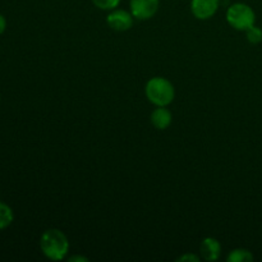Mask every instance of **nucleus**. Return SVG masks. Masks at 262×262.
<instances>
[{"mask_svg":"<svg viewBox=\"0 0 262 262\" xmlns=\"http://www.w3.org/2000/svg\"><path fill=\"white\" fill-rule=\"evenodd\" d=\"M40 247L43 255L53 261L63 260L69 250L68 238L59 229H48L42 233Z\"/></svg>","mask_w":262,"mask_h":262,"instance_id":"obj_1","label":"nucleus"},{"mask_svg":"<svg viewBox=\"0 0 262 262\" xmlns=\"http://www.w3.org/2000/svg\"><path fill=\"white\" fill-rule=\"evenodd\" d=\"M146 96L156 106H166L176 96L173 83L163 77L151 78L146 84Z\"/></svg>","mask_w":262,"mask_h":262,"instance_id":"obj_2","label":"nucleus"},{"mask_svg":"<svg viewBox=\"0 0 262 262\" xmlns=\"http://www.w3.org/2000/svg\"><path fill=\"white\" fill-rule=\"evenodd\" d=\"M227 20L233 28L246 31L255 25L256 15L252 8L243 3H235L230 5L227 12Z\"/></svg>","mask_w":262,"mask_h":262,"instance_id":"obj_3","label":"nucleus"},{"mask_svg":"<svg viewBox=\"0 0 262 262\" xmlns=\"http://www.w3.org/2000/svg\"><path fill=\"white\" fill-rule=\"evenodd\" d=\"M159 9V0H130V12L137 19H150Z\"/></svg>","mask_w":262,"mask_h":262,"instance_id":"obj_4","label":"nucleus"},{"mask_svg":"<svg viewBox=\"0 0 262 262\" xmlns=\"http://www.w3.org/2000/svg\"><path fill=\"white\" fill-rule=\"evenodd\" d=\"M106 22L110 28L115 31H128L133 26V14L125 10H114L106 18Z\"/></svg>","mask_w":262,"mask_h":262,"instance_id":"obj_5","label":"nucleus"},{"mask_svg":"<svg viewBox=\"0 0 262 262\" xmlns=\"http://www.w3.org/2000/svg\"><path fill=\"white\" fill-rule=\"evenodd\" d=\"M219 0H192L191 10L199 19H209L216 13Z\"/></svg>","mask_w":262,"mask_h":262,"instance_id":"obj_6","label":"nucleus"},{"mask_svg":"<svg viewBox=\"0 0 262 262\" xmlns=\"http://www.w3.org/2000/svg\"><path fill=\"white\" fill-rule=\"evenodd\" d=\"M200 251H201L204 260L216 261L220 257V253H222V246H220L219 241L209 237L202 241Z\"/></svg>","mask_w":262,"mask_h":262,"instance_id":"obj_7","label":"nucleus"},{"mask_svg":"<svg viewBox=\"0 0 262 262\" xmlns=\"http://www.w3.org/2000/svg\"><path fill=\"white\" fill-rule=\"evenodd\" d=\"M171 113L165 106H158L151 114V123L158 129H166L171 124Z\"/></svg>","mask_w":262,"mask_h":262,"instance_id":"obj_8","label":"nucleus"},{"mask_svg":"<svg viewBox=\"0 0 262 262\" xmlns=\"http://www.w3.org/2000/svg\"><path fill=\"white\" fill-rule=\"evenodd\" d=\"M13 219H14V215H13L12 209L8 205H5L4 202L0 201V230L9 227L12 224Z\"/></svg>","mask_w":262,"mask_h":262,"instance_id":"obj_9","label":"nucleus"},{"mask_svg":"<svg viewBox=\"0 0 262 262\" xmlns=\"http://www.w3.org/2000/svg\"><path fill=\"white\" fill-rule=\"evenodd\" d=\"M228 261L229 262H251L253 261V255L248 250H243V248H238V250H233L228 256Z\"/></svg>","mask_w":262,"mask_h":262,"instance_id":"obj_10","label":"nucleus"},{"mask_svg":"<svg viewBox=\"0 0 262 262\" xmlns=\"http://www.w3.org/2000/svg\"><path fill=\"white\" fill-rule=\"evenodd\" d=\"M246 33H247V40L251 43H258L262 41V30L255 27V25L248 28V30H246Z\"/></svg>","mask_w":262,"mask_h":262,"instance_id":"obj_11","label":"nucleus"},{"mask_svg":"<svg viewBox=\"0 0 262 262\" xmlns=\"http://www.w3.org/2000/svg\"><path fill=\"white\" fill-rule=\"evenodd\" d=\"M92 3H94L99 9L112 10L115 9V8L119 5L120 0H92Z\"/></svg>","mask_w":262,"mask_h":262,"instance_id":"obj_12","label":"nucleus"},{"mask_svg":"<svg viewBox=\"0 0 262 262\" xmlns=\"http://www.w3.org/2000/svg\"><path fill=\"white\" fill-rule=\"evenodd\" d=\"M178 261H194V262H199L200 258L197 257L196 255H192V253H187V255L181 256L178 258Z\"/></svg>","mask_w":262,"mask_h":262,"instance_id":"obj_13","label":"nucleus"},{"mask_svg":"<svg viewBox=\"0 0 262 262\" xmlns=\"http://www.w3.org/2000/svg\"><path fill=\"white\" fill-rule=\"evenodd\" d=\"M5 28H7V20H5L4 15L0 14V35H2V33L4 32Z\"/></svg>","mask_w":262,"mask_h":262,"instance_id":"obj_14","label":"nucleus"},{"mask_svg":"<svg viewBox=\"0 0 262 262\" xmlns=\"http://www.w3.org/2000/svg\"><path fill=\"white\" fill-rule=\"evenodd\" d=\"M74 261H89V258L82 257V256H73V257H69V262H74Z\"/></svg>","mask_w":262,"mask_h":262,"instance_id":"obj_15","label":"nucleus"}]
</instances>
